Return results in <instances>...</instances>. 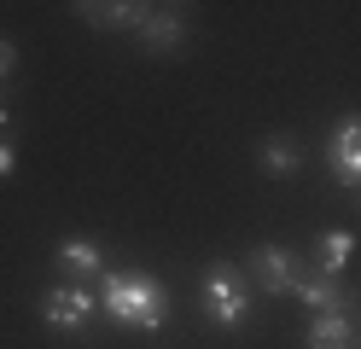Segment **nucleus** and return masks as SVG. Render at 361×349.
I'll return each instance as SVG.
<instances>
[{
    "label": "nucleus",
    "mask_w": 361,
    "mask_h": 349,
    "mask_svg": "<svg viewBox=\"0 0 361 349\" xmlns=\"http://www.w3.org/2000/svg\"><path fill=\"white\" fill-rule=\"evenodd\" d=\"M134 35H140V47L152 59H164V53H180V47H187V18H180V6H152Z\"/></svg>",
    "instance_id": "obj_6"
},
{
    "label": "nucleus",
    "mask_w": 361,
    "mask_h": 349,
    "mask_svg": "<svg viewBox=\"0 0 361 349\" xmlns=\"http://www.w3.org/2000/svg\"><path fill=\"white\" fill-rule=\"evenodd\" d=\"M53 262H59V274L71 279V286H87V279H99V274H105V256H99V245H94V239H82V233L59 239Z\"/></svg>",
    "instance_id": "obj_7"
},
{
    "label": "nucleus",
    "mask_w": 361,
    "mask_h": 349,
    "mask_svg": "<svg viewBox=\"0 0 361 349\" xmlns=\"http://www.w3.org/2000/svg\"><path fill=\"white\" fill-rule=\"evenodd\" d=\"M291 297H303V302H309L314 314H344V309H355V297H350L344 286H338L332 274H321V268H314V274H303V279H298V291H291Z\"/></svg>",
    "instance_id": "obj_9"
},
{
    "label": "nucleus",
    "mask_w": 361,
    "mask_h": 349,
    "mask_svg": "<svg viewBox=\"0 0 361 349\" xmlns=\"http://www.w3.org/2000/svg\"><path fill=\"white\" fill-rule=\"evenodd\" d=\"M309 349H355V309H344V314H314V320H309Z\"/></svg>",
    "instance_id": "obj_11"
},
{
    "label": "nucleus",
    "mask_w": 361,
    "mask_h": 349,
    "mask_svg": "<svg viewBox=\"0 0 361 349\" xmlns=\"http://www.w3.org/2000/svg\"><path fill=\"white\" fill-rule=\"evenodd\" d=\"M198 302H204V314L221 332H245L251 326V279H245V268L239 262H210L204 286H198Z\"/></svg>",
    "instance_id": "obj_2"
},
{
    "label": "nucleus",
    "mask_w": 361,
    "mask_h": 349,
    "mask_svg": "<svg viewBox=\"0 0 361 349\" xmlns=\"http://www.w3.org/2000/svg\"><path fill=\"white\" fill-rule=\"evenodd\" d=\"M314 256H321V274H344L350 268V256H355V233L350 227H326L321 239H314Z\"/></svg>",
    "instance_id": "obj_12"
},
{
    "label": "nucleus",
    "mask_w": 361,
    "mask_h": 349,
    "mask_svg": "<svg viewBox=\"0 0 361 349\" xmlns=\"http://www.w3.org/2000/svg\"><path fill=\"white\" fill-rule=\"evenodd\" d=\"M6 128H12V111H6V99H0V140H6Z\"/></svg>",
    "instance_id": "obj_15"
},
{
    "label": "nucleus",
    "mask_w": 361,
    "mask_h": 349,
    "mask_svg": "<svg viewBox=\"0 0 361 349\" xmlns=\"http://www.w3.org/2000/svg\"><path fill=\"white\" fill-rule=\"evenodd\" d=\"M12 70H18V47H12V41H0V82H6Z\"/></svg>",
    "instance_id": "obj_13"
},
{
    "label": "nucleus",
    "mask_w": 361,
    "mask_h": 349,
    "mask_svg": "<svg viewBox=\"0 0 361 349\" xmlns=\"http://www.w3.org/2000/svg\"><path fill=\"white\" fill-rule=\"evenodd\" d=\"M99 309L123 326V332H164L169 320V291L164 279L146 268H105L99 274Z\"/></svg>",
    "instance_id": "obj_1"
},
{
    "label": "nucleus",
    "mask_w": 361,
    "mask_h": 349,
    "mask_svg": "<svg viewBox=\"0 0 361 349\" xmlns=\"http://www.w3.org/2000/svg\"><path fill=\"white\" fill-rule=\"evenodd\" d=\"M326 169L338 186L361 192V116H344L332 134H326Z\"/></svg>",
    "instance_id": "obj_5"
},
{
    "label": "nucleus",
    "mask_w": 361,
    "mask_h": 349,
    "mask_svg": "<svg viewBox=\"0 0 361 349\" xmlns=\"http://www.w3.org/2000/svg\"><path fill=\"white\" fill-rule=\"evenodd\" d=\"M99 309V291L87 286H71V279H59V286L41 297V320L53 326V332H87V320Z\"/></svg>",
    "instance_id": "obj_3"
},
{
    "label": "nucleus",
    "mask_w": 361,
    "mask_h": 349,
    "mask_svg": "<svg viewBox=\"0 0 361 349\" xmlns=\"http://www.w3.org/2000/svg\"><path fill=\"white\" fill-rule=\"evenodd\" d=\"M12 163H18V152H12V140H0V180L12 175Z\"/></svg>",
    "instance_id": "obj_14"
},
{
    "label": "nucleus",
    "mask_w": 361,
    "mask_h": 349,
    "mask_svg": "<svg viewBox=\"0 0 361 349\" xmlns=\"http://www.w3.org/2000/svg\"><path fill=\"white\" fill-rule=\"evenodd\" d=\"M152 6H140V0H82L76 18L94 23V30H140Z\"/></svg>",
    "instance_id": "obj_8"
},
{
    "label": "nucleus",
    "mask_w": 361,
    "mask_h": 349,
    "mask_svg": "<svg viewBox=\"0 0 361 349\" xmlns=\"http://www.w3.org/2000/svg\"><path fill=\"white\" fill-rule=\"evenodd\" d=\"M245 279H251V291L291 297V291H298V279H303V268H298V256H291V250H280V245H257L251 256H245Z\"/></svg>",
    "instance_id": "obj_4"
},
{
    "label": "nucleus",
    "mask_w": 361,
    "mask_h": 349,
    "mask_svg": "<svg viewBox=\"0 0 361 349\" xmlns=\"http://www.w3.org/2000/svg\"><path fill=\"white\" fill-rule=\"evenodd\" d=\"M257 169L262 175H298L303 169V146H298V140H291V134H268L262 140V146H257Z\"/></svg>",
    "instance_id": "obj_10"
}]
</instances>
